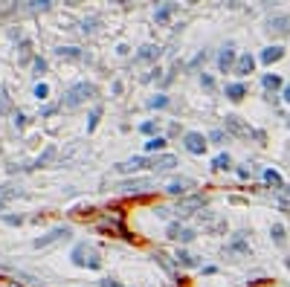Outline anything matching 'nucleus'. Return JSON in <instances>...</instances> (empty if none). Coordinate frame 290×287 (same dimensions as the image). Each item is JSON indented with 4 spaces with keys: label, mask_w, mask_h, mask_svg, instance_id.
Instances as JSON below:
<instances>
[{
    "label": "nucleus",
    "mask_w": 290,
    "mask_h": 287,
    "mask_svg": "<svg viewBox=\"0 0 290 287\" xmlns=\"http://www.w3.org/2000/svg\"><path fill=\"white\" fill-rule=\"evenodd\" d=\"M46 96H50V87H46L44 81H38V84H35V99H41V102H44Z\"/></svg>",
    "instance_id": "7c9ffc66"
},
{
    "label": "nucleus",
    "mask_w": 290,
    "mask_h": 287,
    "mask_svg": "<svg viewBox=\"0 0 290 287\" xmlns=\"http://www.w3.org/2000/svg\"><path fill=\"white\" fill-rule=\"evenodd\" d=\"M238 177L247 180V177H250V169H247V165H241V169H238Z\"/></svg>",
    "instance_id": "ea45409f"
},
{
    "label": "nucleus",
    "mask_w": 290,
    "mask_h": 287,
    "mask_svg": "<svg viewBox=\"0 0 290 287\" xmlns=\"http://www.w3.org/2000/svg\"><path fill=\"white\" fill-rule=\"evenodd\" d=\"M139 131H142V134H154V122H142Z\"/></svg>",
    "instance_id": "58836bf2"
},
{
    "label": "nucleus",
    "mask_w": 290,
    "mask_h": 287,
    "mask_svg": "<svg viewBox=\"0 0 290 287\" xmlns=\"http://www.w3.org/2000/svg\"><path fill=\"white\" fill-rule=\"evenodd\" d=\"M148 105H151V108H165V105H168V96H154Z\"/></svg>",
    "instance_id": "72a5a7b5"
},
{
    "label": "nucleus",
    "mask_w": 290,
    "mask_h": 287,
    "mask_svg": "<svg viewBox=\"0 0 290 287\" xmlns=\"http://www.w3.org/2000/svg\"><path fill=\"white\" fill-rule=\"evenodd\" d=\"M229 139V134H224V131H212L209 134V142H215V145H224Z\"/></svg>",
    "instance_id": "c85d7f7f"
},
{
    "label": "nucleus",
    "mask_w": 290,
    "mask_h": 287,
    "mask_svg": "<svg viewBox=\"0 0 290 287\" xmlns=\"http://www.w3.org/2000/svg\"><path fill=\"white\" fill-rule=\"evenodd\" d=\"M261 84H264V90H267V93H276V90L281 87V79H279V76H273V73H267V76L261 79Z\"/></svg>",
    "instance_id": "4be33fe9"
},
{
    "label": "nucleus",
    "mask_w": 290,
    "mask_h": 287,
    "mask_svg": "<svg viewBox=\"0 0 290 287\" xmlns=\"http://www.w3.org/2000/svg\"><path fill=\"white\" fill-rule=\"evenodd\" d=\"M200 84H203L206 90H212V87H215V81H212V76H200Z\"/></svg>",
    "instance_id": "c9c22d12"
},
{
    "label": "nucleus",
    "mask_w": 290,
    "mask_h": 287,
    "mask_svg": "<svg viewBox=\"0 0 290 287\" xmlns=\"http://www.w3.org/2000/svg\"><path fill=\"white\" fill-rule=\"evenodd\" d=\"M189 188H195V180H191V177H177V180H172V183L165 186V192L180 200V198H186V195H189Z\"/></svg>",
    "instance_id": "6e6552de"
},
{
    "label": "nucleus",
    "mask_w": 290,
    "mask_h": 287,
    "mask_svg": "<svg viewBox=\"0 0 290 287\" xmlns=\"http://www.w3.org/2000/svg\"><path fill=\"white\" fill-rule=\"evenodd\" d=\"M12 122H15V128H23V125H27V116H23V113H15Z\"/></svg>",
    "instance_id": "f704fd0d"
},
{
    "label": "nucleus",
    "mask_w": 290,
    "mask_h": 287,
    "mask_svg": "<svg viewBox=\"0 0 290 287\" xmlns=\"http://www.w3.org/2000/svg\"><path fill=\"white\" fill-rule=\"evenodd\" d=\"M154 186V180H148V177H136V180H125V183H122V192H125V195H139V192H148V188Z\"/></svg>",
    "instance_id": "1a4fd4ad"
},
{
    "label": "nucleus",
    "mask_w": 290,
    "mask_h": 287,
    "mask_svg": "<svg viewBox=\"0 0 290 287\" xmlns=\"http://www.w3.org/2000/svg\"><path fill=\"white\" fill-rule=\"evenodd\" d=\"M198 221L203 224V232L209 235H221V232H227V221L221 215H212V212H200Z\"/></svg>",
    "instance_id": "39448f33"
},
{
    "label": "nucleus",
    "mask_w": 290,
    "mask_h": 287,
    "mask_svg": "<svg viewBox=\"0 0 290 287\" xmlns=\"http://www.w3.org/2000/svg\"><path fill=\"white\" fill-rule=\"evenodd\" d=\"M99 116H102V108H93L90 122H87V134H90V131H96V125H99Z\"/></svg>",
    "instance_id": "c756f323"
},
{
    "label": "nucleus",
    "mask_w": 290,
    "mask_h": 287,
    "mask_svg": "<svg viewBox=\"0 0 290 287\" xmlns=\"http://www.w3.org/2000/svg\"><path fill=\"white\" fill-rule=\"evenodd\" d=\"M9 110H12L9 93H6V87H0V113H9Z\"/></svg>",
    "instance_id": "bb28decb"
},
{
    "label": "nucleus",
    "mask_w": 290,
    "mask_h": 287,
    "mask_svg": "<svg viewBox=\"0 0 290 287\" xmlns=\"http://www.w3.org/2000/svg\"><path fill=\"white\" fill-rule=\"evenodd\" d=\"M93 96H96V87L87 84V81H79V84H72V87L64 93L61 105L64 108H79V105H84L87 99H93Z\"/></svg>",
    "instance_id": "f257e3e1"
},
{
    "label": "nucleus",
    "mask_w": 290,
    "mask_h": 287,
    "mask_svg": "<svg viewBox=\"0 0 290 287\" xmlns=\"http://www.w3.org/2000/svg\"><path fill=\"white\" fill-rule=\"evenodd\" d=\"M102 287H122V284H119V281H113V278H105V281H102Z\"/></svg>",
    "instance_id": "a19ab883"
},
{
    "label": "nucleus",
    "mask_w": 290,
    "mask_h": 287,
    "mask_svg": "<svg viewBox=\"0 0 290 287\" xmlns=\"http://www.w3.org/2000/svg\"><path fill=\"white\" fill-rule=\"evenodd\" d=\"M165 148V139L163 136H151L148 142H145V151H163Z\"/></svg>",
    "instance_id": "393cba45"
},
{
    "label": "nucleus",
    "mask_w": 290,
    "mask_h": 287,
    "mask_svg": "<svg viewBox=\"0 0 290 287\" xmlns=\"http://www.w3.org/2000/svg\"><path fill=\"white\" fill-rule=\"evenodd\" d=\"M44 70H46V61H44V58H35V73L41 76Z\"/></svg>",
    "instance_id": "4c0bfd02"
},
{
    "label": "nucleus",
    "mask_w": 290,
    "mask_h": 287,
    "mask_svg": "<svg viewBox=\"0 0 290 287\" xmlns=\"http://www.w3.org/2000/svg\"><path fill=\"white\" fill-rule=\"evenodd\" d=\"M244 96H247V87H244V84H238V81H235V84H227V99L241 102Z\"/></svg>",
    "instance_id": "412c9836"
},
{
    "label": "nucleus",
    "mask_w": 290,
    "mask_h": 287,
    "mask_svg": "<svg viewBox=\"0 0 290 287\" xmlns=\"http://www.w3.org/2000/svg\"><path fill=\"white\" fill-rule=\"evenodd\" d=\"M183 145H186V151L189 154H203L206 151V136L203 134H198V131H189V134L183 136Z\"/></svg>",
    "instance_id": "423d86ee"
},
{
    "label": "nucleus",
    "mask_w": 290,
    "mask_h": 287,
    "mask_svg": "<svg viewBox=\"0 0 290 287\" xmlns=\"http://www.w3.org/2000/svg\"><path fill=\"white\" fill-rule=\"evenodd\" d=\"M255 70V58L250 53L244 55H238V61H235V76H250V73Z\"/></svg>",
    "instance_id": "4468645a"
},
{
    "label": "nucleus",
    "mask_w": 290,
    "mask_h": 287,
    "mask_svg": "<svg viewBox=\"0 0 290 287\" xmlns=\"http://www.w3.org/2000/svg\"><path fill=\"white\" fill-rule=\"evenodd\" d=\"M15 195H20V188H9V186H3V188H0V203H3V200H9V198H15Z\"/></svg>",
    "instance_id": "2f4dec72"
},
{
    "label": "nucleus",
    "mask_w": 290,
    "mask_h": 287,
    "mask_svg": "<svg viewBox=\"0 0 290 287\" xmlns=\"http://www.w3.org/2000/svg\"><path fill=\"white\" fill-rule=\"evenodd\" d=\"M142 165H148V162H145L142 157H131V160H128V162H119L116 169L122 171V174H131V171H139V169H142Z\"/></svg>",
    "instance_id": "f3484780"
},
{
    "label": "nucleus",
    "mask_w": 290,
    "mask_h": 287,
    "mask_svg": "<svg viewBox=\"0 0 290 287\" xmlns=\"http://www.w3.org/2000/svg\"><path fill=\"white\" fill-rule=\"evenodd\" d=\"M64 238H70V229L67 226H55L53 232H46V235H41L35 241V247L41 250V247H50V244H55V241H64Z\"/></svg>",
    "instance_id": "9d476101"
},
{
    "label": "nucleus",
    "mask_w": 290,
    "mask_h": 287,
    "mask_svg": "<svg viewBox=\"0 0 290 287\" xmlns=\"http://www.w3.org/2000/svg\"><path fill=\"white\" fill-rule=\"evenodd\" d=\"M177 264H183V267H195V264H198V255L180 250V252H177Z\"/></svg>",
    "instance_id": "5701e85b"
},
{
    "label": "nucleus",
    "mask_w": 290,
    "mask_h": 287,
    "mask_svg": "<svg viewBox=\"0 0 290 287\" xmlns=\"http://www.w3.org/2000/svg\"><path fill=\"white\" fill-rule=\"evenodd\" d=\"M235 46L232 44H227L224 46V50H221V55H218V67H221V70L227 73V70H235Z\"/></svg>",
    "instance_id": "f8f14e48"
},
{
    "label": "nucleus",
    "mask_w": 290,
    "mask_h": 287,
    "mask_svg": "<svg viewBox=\"0 0 290 287\" xmlns=\"http://www.w3.org/2000/svg\"><path fill=\"white\" fill-rule=\"evenodd\" d=\"M203 206H206V195H186V198H180L177 203H174V215L177 218H189V215H195V212H203Z\"/></svg>",
    "instance_id": "7ed1b4c3"
},
{
    "label": "nucleus",
    "mask_w": 290,
    "mask_h": 287,
    "mask_svg": "<svg viewBox=\"0 0 290 287\" xmlns=\"http://www.w3.org/2000/svg\"><path fill=\"white\" fill-rule=\"evenodd\" d=\"M180 235H183L180 224H172V226H168V238H172V241H180Z\"/></svg>",
    "instance_id": "473e14b6"
},
{
    "label": "nucleus",
    "mask_w": 290,
    "mask_h": 287,
    "mask_svg": "<svg viewBox=\"0 0 290 287\" xmlns=\"http://www.w3.org/2000/svg\"><path fill=\"white\" fill-rule=\"evenodd\" d=\"M174 12H177V3H163V6H160V9L154 12L157 23H168V18H172Z\"/></svg>",
    "instance_id": "dca6fc26"
},
{
    "label": "nucleus",
    "mask_w": 290,
    "mask_h": 287,
    "mask_svg": "<svg viewBox=\"0 0 290 287\" xmlns=\"http://www.w3.org/2000/svg\"><path fill=\"white\" fill-rule=\"evenodd\" d=\"M284 102H287V105H290V84H287V87H284Z\"/></svg>",
    "instance_id": "79ce46f5"
},
{
    "label": "nucleus",
    "mask_w": 290,
    "mask_h": 287,
    "mask_svg": "<svg viewBox=\"0 0 290 287\" xmlns=\"http://www.w3.org/2000/svg\"><path fill=\"white\" fill-rule=\"evenodd\" d=\"M55 157H58V148H55V145H46L44 154H41V157L35 160V165H38V169H44V165H50V162H53Z\"/></svg>",
    "instance_id": "6ab92c4d"
},
{
    "label": "nucleus",
    "mask_w": 290,
    "mask_h": 287,
    "mask_svg": "<svg viewBox=\"0 0 290 287\" xmlns=\"http://www.w3.org/2000/svg\"><path fill=\"white\" fill-rule=\"evenodd\" d=\"M270 235H273V241L279 244V247L284 244V226H281V224H273L270 226Z\"/></svg>",
    "instance_id": "a878e982"
},
{
    "label": "nucleus",
    "mask_w": 290,
    "mask_h": 287,
    "mask_svg": "<svg viewBox=\"0 0 290 287\" xmlns=\"http://www.w3.org/2000/svg\"><path fill=\"white\" fill-rule=\"evenodd\" d=\"M267 32H270V35H290V18L287 15H273L270 20H267Z\"/></svg>",
    "instance_id": "0eeeda50"
},
{
    "label": "nucleus",
    "mask_w": 290,
    "mask_h": 287,
    "mask_svg": "<svg viewBox=\"0 0 290 287\" xmlns=\"http://www.w3.org/2000/svg\"><path fill=\"white\" fill-rule=\"evenodd\" d=\"M70 258H72V264H79V267H90V270H99L102 267L99 252L93 250L90 244H76L72 252H70Z\"/></svg>",
    "instance_id": "f03ea898"
},
{
    "label": "nucleus",
    "mask_w": 290,
    "mask_h": 287,
    "mask_svg": "<svg viewBox=\"0 0 290 287\" xmlns=\"http://www.w3.org/2000/svg\"><path fill=\"white\" fill-rule=\"evenodd\" d=\"M191 238H195V232H191V229H183V235H180V244H189Z\"/></svg>",
    "instance_id": "e433bc0d"
},
{
    "label": "nucleus",
    "mask_w": 290,
    "mask_h": 287,
    "mask_svg": "<svg viewBox=\"0 0 290 287\" xmlns=\"http://www.w3.org/2000/svg\"><path fill=\"white\" fill-rule=\"evenodd\" d=\"M279 58H284V46H267V50L261 53L264 64H273V61H279Z\"/></svg>",
    "instance_id": "a211bd4d"
},
{
    "label": "nucleus",
    "mask_w": 290,
    "mask_h": 287,
    "mask_svg": "<svg viewBox=\"0 0 290 287\" xmlns=\"http://www.w3.org/2000/svg\"><path fill=\"white\" fill-rule=\"evenodd\" d=\"M261 177H264V183H267V186H270V188H279V192H281V188H284V183H281V174H279V171L267 169V171H264V174H261Z\"/></svg>",
    "instance_id": "aec40b11"
},
{
    "label": "nucleus",
    "mask_w": 290,
    "mask_h": 287,
    "mask_svg": "<svg viewBox=\"0 0 290 287\" xmlns=\"http://www.w3.org/2000/svg\"><path fill=\"white\" fill-rule=\"evenodd\" d=\"M224 252H227V255H247V252H250V244H247V232H235V235H232V244H229Z\"/></svg>",
    "instance_id": "9b49d317"
},
{
    "label": "nucleus",
    "mask_w": 290,
    "mask_h": 287,
    "mask_svg": "<svg viewBox=\"0 0 290 287\" xmlns=\"http://www.w3.org/2000/svg\"><path fill=\"white\" fill-rule=\"evenodd\" d=\"M229 165H232L229 154H218L215 160H212V169H215V171H224V169H229Z\"/></svg>",
    "instance_id": "b1692460"
},
{
    "label": "nucleus",
    "mask_w": 290,
    "mask_h": 287,
    "mask_svg": "<svg viewBox=\"0 0 290 287\" xmlns=\"http://www.w3.org/2000/svg\"><path fill=\"white\" fill-rule=\"evenodd\" d=\"M55 53L61 55V58H82V53H79L76 46H61V50H55Z\"/></svg>",
    "instance_id": "cd10ccee"
},
{
    "label": "nucleus",
    "mask_w": 290,
    "mask_h": 287,
    "mask_svg": "<svg viewBox=\"0 0 290 287\" xmlns=\"http://www.w3.org/2000/svg\"><path fill=\"white\" fill-rule=\"evenodd\" d=\"M224 125H227V134L238 136V139H250V136H255V139H264L261 131H253V128L247 125L241 116H235V113H229V116L224 119Z\"/></svg>",
    "instance_id": "20e7f679"
},
{
    "label": "nucleus",
    "mask_w": 290,
    "mask_h": 287,
    "mask_svg": "<svg viewBox=\"0 0 290 287\" xmlns=\"http://www.w3.org/2000/svg\"><path fill=\"white\" fill-rule=\"evenodd\" d=\"M148 165H151L157 174H160V171H172L174 165H177V157H172V154H157V157L148 162Z\"/></svg>",
    "instance_id": "ddd939ff"
},
{
    "label": "nucleus",
    "mask_w": 290,
    "mask_h": 287,
    "mask_svg": "<svg viewBox=\"0 0 290 287\" xmlns=\"http://www.w3.org/2000/svg\"><path fill=\"white\" fill-rule=\"evenodd\" d=\"M160 53H163V46H160V44H145V46H139L136 58H139V61H157Z\"/></svg>",
    "instance_id": "2eb2a0df"
}]
</instances>
